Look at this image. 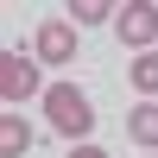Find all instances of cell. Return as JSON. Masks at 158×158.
Returning <instances> with one entry per match:
<instances>
[{"label": "cell", "mask_w": 158, "mask_h": 158, "mask_svg": "<svg viewBox=\"0 0 158 158\" xmlns=\"http://www.w3.org/2000/svg\"><path fill=\"white\" fill-rule=\"evenodd\" d=\"M127 82H133L139 95H158V57H152V51H139V57L127 63Z\"/></svg>", "instance_id": "obj_7"}, {"label": "cell", "mask_w": 158, "mask_h": 158, "mask_svg": "<svg viewBox=\"0 0 158 158\" xmlns=\"http://www.w3.org/2000/svg\"><path fill=\"white\" fill-rule=\"evenodd\" d=\"M19 152H32V127H25V114H0V158H19Z\"/></svg>", "instance_id": "obj_6"}, {"label": "cell", "mask_w": 158, "mask_h": 158, "mask_svg": "<svg viewBox=\"0 0 158 158\" xmlns=\"http://www.w3.org/2000/svg\"><path fill=\"white\" fill-rule=\"evenodd\" d=\"M114 38H120V44H133V51H146L152 38H158V6H152V0H133V6H120V19H114Z\"/></svg>", "instance_id": "obj_3"}, {"label": "cell", "mask_w": 158, "mask_h": 158, "mask_svg": "<svg viewBox=\"0 0 158 158\" xmlns=\"http://www.w3.org/2000/svg\"><path fill=\"white\" fill-rule=\"evenodd\" d=\"M32 44H38V57H44V63H70V57H76V25L44 19V25L32 32Z\"/></svg>", "instance_id": "obj_4"}, {"label": "cell", "mask_w": 158, "mask_h": 158, "mask_svg": "<svg viewBox=\"0 0 158 158\" xmlns=\"http://www.w3.org/2000/svg\"><path fill=\"white\" fill-rule=\"evenodd\" d=\"M44 120L57 127L70 146H89V133H95V108H89V95L76 82H51L44 89Z\"/></svg>", "instance_id": "obj_1"}, {"label": "cell", "mask_w": 158, "mask_h": 158, "mask_svg": "<svg viewBox=\"0 0 158 158\" xmlns=\"http://www.w3.org/2000/svg\"><path fill=\"white\" fill-rule=\"evenodd\" d=\"M63 13H70L76 25H108V19H114V6H108V0H70Z\"/></svg>", "instance_id": "obj_8"}, {"label": "cell", "mask_w": 158, "mask_h": 158, "mask_svg": "<svg viewBox=\"0 0 158 158\" xmlns=\"http://www.w3.org/2000/svg\"><path fill=\"white\" fill-rule=\"evenodd\" d=\"M70 158H108L101 146H70Z\"/></svg>", "instance_id": "obj_9"}, {"label": "cell", "mask_w": 158, "mask_h": 158, "mask_svg": "<svg viewBox=\"0 0 158 158\" xmlns=\"http://www.w3.org/2000/svg\"><path fill=\"white\" fill-rule=\"evenodd\" d=\"M127 139L158 152V101H139V108H127Z\"/></svg>", "instance_id": "obj_5"}, {"label": "cell", "mask_w": 158, "mask_h": 158, "mask_svg": "<svg viewBox=\"0 0 158 158\" xmlns=\"http://www.w3.org/2000/svg\"><path fill=\"white\" fill-rule=\"evenodd\" d=\"M25 95H38V63L19 57V51H6V57H0V101L19 108Z\"/></svg>", "instance_id": "obj_2"}]
</instances>
